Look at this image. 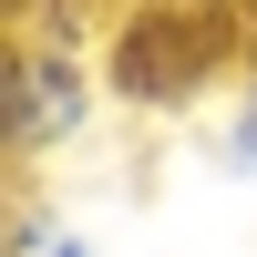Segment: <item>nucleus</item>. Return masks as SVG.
Listing matches in <instances>:
<instances>
[{
    "mask_svg": "<svg viewBox=\"0 0 257 257\" xmlns=\"http://www.w3.org/2000/svg\"><path fill=\"white\" fill-rule=\"evenodd\" d=\"M93 113H103V52L72 21H52V11L21 21L11 72H0V134H11V155H52V144H72Z\"/></svg>",
    "mask_w": 257,
    "mask_h": 257,
    "instance_id": "obj_1",
    "label": "nucleus"
},
{
    "mask_svg": "<svg viewBox=\"0 0 257 257\" xmlns=\"http://www.w3.org/2000/svg\"><path fill=\"white\" fill-rule=\"evenodd\" d=\"M0 257H103V237H93L82 216H52V206L21 196V206H11V247H0Z\"/></svg>",
    "mask_w": 257,
    "mask_h": 257,
    "instance_id": "obj_2",
    "label": "nucleus"
},
{
    "mask_svg": "<svg viewBox=\"0 0 257 257\" xmlns=\"http://www.w3.org/2000/svg\"><path fill=\"white\" fill-rule=\"evenodd\" d=\"M216 165H226V175H237L247 196H257V72L237 82V103L216 113Z\"/></svg>",
    "mask_w": 257,
    "mask_h": 257,
    "instance_id": "obj_3",
    "label": "nucleus"
}]
</instances>
